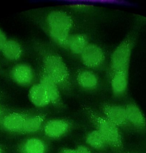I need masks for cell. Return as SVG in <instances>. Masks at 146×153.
Segmentation results:
<instances>
[{"label": "cell", "mask_w": 146, "mask_h": 153, "mask_svg": "<svg viewBox=\"0 0 146 153\" xmlns=\"http://www.w3.org/2000/svg\"><path fill=\"white\" fill-rule=\"evenodd\" d=\"M44 22V29L52 42L66 50L74 26L72 17L65 11L54 10L47 15Z\"/></svg>", "instance_id": "7a4b0ae2"}, {"label": "cell", "mask_w": 146, "mask_h": 153, "mask_svg": "<svg viewBox=\"0 0 146 153\" xmlns=\"http://www.w3.org/2000/svg\"><path fill=\"white\" fill-rule=\"evenodd\" d=\"M70 128L68 121L62 119H53L46 122L43 127L45 135L50 138L62 137L67 133Z\"/></svg>", "instance_id": "30bf717a"}, {"label": "cell", "mask_w": 146, "mask_h": 153, "mask_svg": "<svg viewBox=\"0 0 146 153\" xmlns=\"http://www.w3.org/2000/svg\"><path fill=\"white\" fill-rule=\"evenodd\" d=\"M28 114L23 111L10 110L3 118L0 128L10 133L21 134Z\"/></svg>", "instance_id": "52a82bcc"}, {"label": "cell", "mask_w": 146, "mask_h": 153, "mask_svg": "<svg viewBox=\"0 0 146 153\" xmlns=\"http://www.w3.org/2000/svg\"><path fill=\"white\" fill-rule=\"evenodd\" d=\"M83 109L96 129L104 137L107 146L116 149H122L123 144L119 127L89 106L84 105Z\"/></svg>", "instance_id": "3957f363"}, {"label": "cell", "mask_w": 146, "mask_h": 153, "mask_svg": "<svg viewBox=\"0 0 146 153\" xmlns=\"http://www.w3.org/2000/svg\"><path fill=\"white\" fill-rule=\"evenodd\" d=\"M89 43L88 38L84 34H71L68 39L66 50L72 54L79 56Z\"/></svg>", "instance_id": "ac0fdd59"}, {"label": "cell", "mask_w": 146, "mask_h": 153, "mask_svg": "<svg viewBox=\"0 0 146 153\" xmlns=\"http://www.w3.org/2000/svg\"><path fill=\"white\" fill-rule=\"evenodd\" d=\"M104 116L116 126L124 127L128 125L125 108L123 106L113 104L104 103L101 106Z\"/></svg>", "instance_id": "ba28073f"}, {"label": "cell", "mask_w": 146, "mask_h": 153, "mask_svg": "<svg viewBox=\"0 0 146 153\" xmlns=\"http://www.w3.org/2000/svg\"><path fill=\"white\" fill-rule=\"evenodd\" d=\"M0 153H5L4 147L1 144H0Z\"/></svg>", "instance_id": "484cf974"}, {"label": "cell", "mask_w": 146, "mask_h": 153, "mask_svg": "<svg viewBox=\"0 0 146 153\" xmlns=\"http://www.w3.org/2000/svg\"><path fill=\"white\" fill-rule=\"evenodd\" d=\"M110 85L114 96L121 97L124 95L129 85V72L118 71L110 75Z\"/></svg>", "instance_id": "7c38bea8"}, {"label": "cell", "mask_w": 146, "mask_h": 153, "mask_svg": "<svg viewBox=\"0 0 146 153\" xmlns=\"http://www.w3.org/2000/svg\"><path fill=\"white\" fill-rule=\"evenodd\" d=\"M45 119L44 114L28 113L25 119L21 134H31L38 132L43 128Z\"/></svg>", "instance_id": "e0dca14e"}, {"label": "cell", "mask_w": 146, "mask_h": 153, "mask_svg": "<svg viewBox=\"0 0 146 153\" xmlns=\"http://www.w3.org/2000/svg\"><path fill=\"white\" fill-rule=\"evenodd\" d=\"M41 64V71L59 86L61 90L70 91L72 78L70 70L62 56L49 45L38 43L35 46Z\"/></svg>", "instance_id": "6da1fadb"}, {"label": "cell", "mask_w": 146, "mask_h": 153, "mask_svg": "<svg viewBox=\"0 0 146 153\" xmlns=\"http://www.w3.org/2000/svg\"><path fill=\"white\" fill-rule=\"evenodd\" d=\"M8 40L6 34L0 27V53Z\"/></svg>", "instance_id": "ffe728a7"}, {"label": "cell", "mask_w": 146, "mask_h": 153, "mask_svg": "<svg viewBox=\"0 0 146 153\" xmlns=\"http://www.w3.org/2000/svg\"><path fill=\"white\" fill-rule=\"evenodd\" d=\"M69 7L75 9L85 10L92 7V5L87 4H71L69 5Z\"/></svg>", "instance_id": "44dd1931"}, {"label": "cell", "mask_w": 146, "mask_h": 153, "mask_svg": "<svg viewBox=\"0 0 146 153\" xmlns=\"http://www.w3.org/2000/svg\"><path fill=\"white\" fill-rule=\"evenodd\" d=\"M17 149L19 153H46L47 147L41 139L30 137L20 142Z\"/></svg>", "instance_id": "9a60e30c"}, {"label": "cell", "mask_w": 146, "mask_h": 153, "mask_svg": "<svg viewBox=\"0 0 146 153\" xmlns=\"http://www.w3.org/2000/svg\"><path fill=\"white\" fill-rule=\"evenodd\" d=\"M61 153H77V152H76L75 149L65 148L62 150Z\"/></svg>", "instance_id": "cb8c5ba5"}, {"label": "cell", "mask_w": 146, "mask_h": 153, "mask_svg": "<svg viewBox=\"0 0 146 153\" xmlns=\"http://www.w3.org/2000/svg\"><path fill=\"white\" fill-rule=\"evenodd\" d=\"M134 43V38L130 36L113 50L110 58V75L118 71L129 72Z\"/></svg>", "instance_id": "277c9868"}, {"label": "cell", "mask_w": 146, "mask_h": 153, "mask_svg": "<svg viewBox=\"0 0 146 153\" xmlns=\"http://www.w3.org/2000/svg\"><path fill=\"white\" fill-rule=\"evenodd\" d=\"M28 97L31 103L39 108L46 107L51 104L46 91L39 82L34 83L30 88Z\"/></svg>", "instance_id": "4fadbf2b"}, {"label": "cell", "mask_w": 146, "mask_h": 153, "mask_svg": "<svg viewBox=\"0 0 146 153\" xmlns=\"http://www.w3.org/2000/svg\"><path fill=\"white\" fill-rule=\"evenodd\" d=\"M86 141L87 144L92 148L98 150L104 149L107 146L104 137L96 129L88 133Z\"/></svg>", "instance_id": "d6986e66"}, {"label": "cell", "mask_w": 146, "mask_h": 153, "mask_svg": "<svg viewBox=\"0 0 146 153\" xmlns=\"http://www.w3.org/2000/svg\"><path fill=\"white\" fill-rule=\"evenodd\" d=\"M75 150L77 153H92L88 148L83 145L78 146Z\"/></svg>", "instance_id": "7402d4cb"}, {"label": "cell", "mask_w": 146, "mask_h": 153, "mask_svg": "<svg viewBox=\"0 0 146 153\" xmlns=\"http://www.w3.org/2000/svg\"><path fill=\"white\" fill-rule=\"evenodd\" d=\"M23 53L22 45L14 39H8L1 52L5 59L11 62H16L19 60Z\"/></svg>", "instance_id": "2e32d148"}, {"label": "cell", "mask_w": 146, "mask_h": 153, "mask_svg": "<svg viewBox=\"0 0 146 153\" xmlns=\"http://www.w3.org/2000/svg\"><path fill=\"white\" fill-rule=\"evenodd\" d=\"M79 57L82 64L87 68L92 70L101 68L105 62L104 50L93 43H89Z\"/></svg>", "instance_id": "5b68a950"}, {"label": "cell", "mask_w": 146, "mask_h": 153, "mask_svg": "<svg viewBox=\"0 0 146 153\" xmlns=\"http://www.w3.org/2000/svg\"><path fill=\"white\" fill-rule=\"evenodd\" d=\"M75 79L78 85L84 90L92 91L99 86L100 81L96 72L89 69H80L76 72Z\"/></svg>", "instance_id": "9c48e42d"}, {"label": "cell", "mask_w": 146, "mask_h": 153, "mask_svg": "<svg viewBox=\"0 0 146 153\" xmlns=\"http://www.w3.org/2000/svg\"><path fill=\"white\" fill-rule=\"evenodd\" d=\"M10 109L7 108L4 105L0 104V124L3 118L4 117L5 114L10 111Z\"/></svg>", "instance_id": "603a6c76"}, {"label": "cell", "mask_w": 146, "mask_h": 153, "mask_svg": "<svg viewBox=\"0 0 146 153\" xmlns=\"http://www.w3.org/2000/svg\"><path fill=\"white\" fill-rule=\"evenodd\" d=\"M39 77V82L46 91L51 104L55 105H60L62 103L61 90L57 84L41 70Z\"/></svg>", "instance_id": "8fae6325"}, {"label": "cell", "mask_w": 146, "mask_h": 153, "mask_svg": "<svg viewBox=\"0 0 146 153\" xmlns=\"http://www.w3.org/2000/svg\"><path fill=\"white\" fill-rule=\"evenodd\" d=\"M126 118L129 124L140 129L146 128V119L139 107L134 103H129L125 106Z\"/></svg>", "instance_id": "5bb4252c"}, {"label": "cell", "mask_w": 146, "mask_h": 153, "mask_svg": "<svg viewBox=\"0 0 146 153\" xmlns=\"http://www.w3.org/2000/svg\"><path fill=\"white\" fill-rule=\"evenodd\" d=\"M6 95L4 92L0 88V102L4 101L5 99Z\"/></svg>", "instance_id": "d4e9b609"}, {"label": "cell", "mask_w": 146, "mask_h": 153, "mask_svg": "<svg viewBox=\"0 0 146 153\" xmlns=\"http://www.w3.org/2000/svg\"><path fill=\"white\" fill-rule=\"evenodd\" d=\"M9 76L13 82L22 87H30L34 84L36 74L33 67L27 63H19L12 67Z\"/></svg>", "instance_id": "8992f818"}, {"label": "cell", "mask_w": 146, "mask_h": 153, "mask_svg": "<svg viewBox=\"0 0 146 153\" xmlns=\"http://www.w3.org/2000/svg\"><path fill=\"white\" fill-rule=\"evenodd\" d=\"M4 74L3 70L2 68L1 67L0 65V74L1 75H3Z\"/></svg>", "instance_id": "4316f807"}]
</instances>
